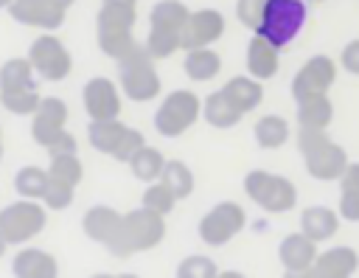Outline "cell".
<instances>
[{
    "mask_svg": "<svg viewBox=\"0 0 359 278\" xmlns=\"http://www.w3.org/2000/svg\"><path fill=\"white\" fill-rule=\"evenodd\" d=\"M188 20H191V8L182 0H157L149 11L146 51L154 59H168L174 51L182 48Z\"/></svg>",
    "mask_w": 359,
    "mask_h": 278,
    "instance_id": "cell-1",
    "label": "cell"
},
{
    "mask_svg": "<svg viewBox=\"0 0 359 278\" xmlns=\"http://www.w3.org/2000/svg\"><path fill=\"white\" fill-rule=\"evenodd\" d=\"M165 239V216L140 205L123 213V227L121 233L107 244V250L115 258H129L135 253L151 250Z\"/></svg>",
    "mask_w": 359,
    "mask_h": 278,
    "instance_id": "cell-2",
    "label": "cell"
},
{
    "mask_svg": "<svg viewBox=\"0 0 359 278\" xmlns=\"http://www.w3.org/2000/svg\"><path fill=\"white\" fill-rule=\"evenodd\" d=\"M135 17H137V6L101 3L98 14H95V39H98L101 53L121 62L123 56H129L137 48V42L132 37Z\"/></svg>",
    "mask_w": 359,
    "mask_h": 278,
    "instance_id": "cell-3",
    "label": "cell"
},
{
    "mask_svg": "<svg viewBox=\"0 0 359 278\" xmlns=\"http://www.w3.org/2000/svg\"><path fill=\"white\" fill-rule=\"evenodd\" d=\"M42 95L36 90V70L28 56H11L0 65V104L14 115H34Z\"/></svg>",
    "mask_w": 359,
    "mask_h": 278,
    "instance_id": "cell-4",
    "label": "cell"
},
{
    "mask_svg": "<svg viewBox=\"0 0 359 278\" xmlns=\"http://www.w3.org/2000/svg\"><path fill=\"white\" fill-rule=\"evenodd\" d=\"M297 149L303 154L306 171L314 180H339L348 168V152L325 135V129H297Z\"/></svg>",
    "mask_w": 359,
    "mask_h": 278,
    "instance_id": "cell-5",
    "label": "cell"
},
{
    "mask_svg": "<svg viewBox=\"0 0 359 278\" xmlns=\"http://www.w3.org/2000/svg\"><path fill=\"white\" fill-rule=\"evenodd\" d=\"M309 8L306 0H269L264 6L261 22L252 34L264 37L266 42H272L278 51H283L306 25Z\"/></svg>",
    "mask_w": 359,
    "mask_h": 278,
    "instance_id": "cell-6",
    "label": "cell"
},
{
    "mask_svg": "<svg viewBox=\"0 0 359 278\" xmlns=\"http://www.w3.org/2000/svg\"><path fill=\"white\" fill-rule=\"evenodd\" d=\"M244 194L266 213H286L297 205L294 183L266 168H252L244 174Z\"/></svg>",
    "mask_w": 359,
    "mask_h": 278,
    "instance_id": "cell-7",
    "label": "cell"
},
{
    "mask_svg": "<svg viewBox=\"0 0 359 278\" xmlns=\"http://www.w3.org/2000/svg\"><path fill=\"white\" fill-rule=\"evenodd\" d=\"M118 84L137 104H146V101L157 98V93H160V73H157L154 56L146 51V45H137L129 56H123L118 62Z\"/></svg>",
    "mask_w": 359,
    "mask_h": 278,
    "instance_id": "cell-8",
    "label": "cell"
},
{
    "mask_svg": "<svg viewBox=\"0 0 359 278\" xmlns=\"http://www.w3.org/2000/svg\"><path fill=\"white\" fill-rule=\"evenodd\" d=\"M87 138H90V146L118 163H129L132 154L137 149L146 146V138L140 129H132L126 124H121L118 118L112 121H90L87 124Z\"/></svg>",
    "mask_w": 359,
    "mask_h": 278,
    "instance_id": "cell-9",
    "label": "cell"
},
{
    "mask_svg": "<svg viewBox=\"0 0 359 278\" xmlns=\"http://www.w3.org/2000/svg\"><path fill=\"white\" fill-rule=\"evenodd\" d=\"M199 115H202V101L196 93L171 90L154 112V129L163 138H180L182 132H188L199 121Z\"/></svg>",
    "mask_w": 359,
    "mask_h": 278,
    "instance_id": "cell-10",
    "label": "cell"
},
{
    "mask_svg": "<svg viewBox=\"0 0 359 278\" xmlns=\"http://www.w3.org/2000/svg\"><path fill=\"white\" fill-rule=\"evenodd\" d=\"M48 208L36 199H22L0 208V233L8 244H25L45 230Z\"/></svg>",
    "mask_w": 359,
    "mask_h": 278,
    "instance_id": "cell-11",
    "label": "cell"
},
{
    "mask_svg": "<svg viewBox=\"0 0 359 278\" xmlns=\"http://www.w3.org/2000/svg\"><path fill=\"white\" fill-rule=\"evenodd\" d=\"M247 225V213L238 202L233 199H224V202H216L202 219H199V239L208 244V247H224L227 241H233Z\"/></svg>",
    "mask_w": 359,
    "mask_h": 278,
    "instance_id": "cell-12",
    "label": "cell"
},
{
    "mask_svg": "<svg viewBox=\"0 0 359 278\" xmlns=\"http://www.w3.org/2000/svg\"><path fill=\"white\" fill-rule=\"evenodd\" d=\"M28 62L34 65L36 76L45 79V81H62V79H67L70 70H73V56H70L67 45H65L56 34H50V31L39 34V37L31 42V48H28Z\"/></svg>",
    "mask_w": 359,
    "mask_h": 278,
    "instance_id": "cell-13",
    "label": "cell"
},
{
    "mask_svg": "<svg viewBox=\"0 0 359 278\" xmlns=\"http://www.w3.org/2000/svg\"><path fill=\"white\" fill-rule=\"evenodd\" d=\"M67 132V104L59 95H42L36 112L31 115V138L36 146L50 149Z\"/></svg>",
    "mask_w": 359,
    "mask_h": 278,
    "instance_id": "cell-14",
    "label": "cell"
},
{
    "mask_svg": "<svg viewBox=\"0 0 359 278\" xmlns=\"http://www.w3.org/2000/svg\"><path fill=\"white\" fill-rule=\"evenodd\" d=\"M337 70H339V65L325 53H317V56L306 59L303 67L292 79V98L300 101L306 95L328 93V87L337 81Z\"/></svg>",
    "mask_w": 359,
    "mask_h": 278,
    "instance_id": "cell-15",
    "label": "cell"
},
{
    "mask_svg": "<svg viewBox=\"0 0 359 278\" xmlns=\"http://www.w3.org/2000/svg\"><path fill=\"white\" fill-rule=\"evenodd\" d=\"M84 112L90 121H112L121 115V93L107 76H95L81 90Z\"/></svg>",
    "mask_w": 359,
    "mask_h": 278,
    "instance_id": "cell-16",
    "label": "cell"
},
{
    "mask_svg": "<svg viewBox=\"0 0 359 278\" xmlns=\"http://www.w3.org/2000/svg\"><path fill=\"white\" fill-rule=\"evenodd\" d=\"M8 14L31 28H42V31H56L65 22V8L56 6L53 0H11Z\"/></svg>",
    "mask_w": 359,
    "mask_h": 278,
    "instance_id": "cell-17",
    "label": "cell"
},
{
    "mask_svg": "<svg viewBox=\"0 0 359 278\" xmlns=\"http://www.w3.org/2000/svg\"><path fill=\"white\" fill-rule=\"evenodd\" d=\"M222 34H224V14L216 8H196V11H191V20L185 25L182 51L208 48L216 39H222Z\"/></svg>",
    "mask_w": 359,
    "mask_h": 278,
    "instance_id": "cell-18",
    "label": "cell"
},
{
    "mask_svg": "<svg viewBox=\"0 0 359 278\" xmlns=\"http://www.w3.org/2000/svg\"><path fill=\"white\" fill-rule=\"evenodd\" d=\"M123 227V213L109 208V205H93L84 211L81 216V230L90 241H98V244H109Z\"/></svg>",
    "mask_w": 359,
    "mask_h": 278,
    "instance_id": "cell-19",
    "label": "cell"
},
{
    "mask_svg": "<svg viewBox=\"0 0 359 278\" xmlns=\"http://www.w3.org/2000/svg\"><path fill=\"white\" fill-rule=\"evenodd\" d=\"M14 278H59V261L53 253L39 247H20L11 258Z\"/></svg>",
    "mask_w": 359,
    "mask_h": 278,
    "instance_id": "cell-20",
    "label": "cell"
},
{
    "mask_svg": "<svg viewBox=\"0 0 359 278\" xmlns=\"http://www.w3.org/2000/svg\"><path fill=\"white\" fill-rule=\"evenodd\" d=\"M356 270H359V253L348 244L328 247L314 261V275L317 278H353Z\"/></svg>",
    "mask_w": 359,
    "mask_h": 278,
    "instance_id": "cell-21",
    "label": "cell"
},
{
    "mask_svg": "<svg viewBox=\"0 0 359 278\" xmlns=\"http://www.w3.org/2000/svg\"><path fill=\"white\" fill-rule=\"evenodd\" d=\"M320 250H317V241L309 239L306 233H289L280 239L278 244V258L283 264V270H309L314 267Z\"/></svg>",
    "mask_w": 359,
    "mask_h": 278,
    "instance_id": "cell-22",
    "label": "cell"
},
{
    "mask_svg": "<svg viewBox=\"0 0 359 278\" xmlns=\"http://www.w3.org/2000/svg\"><path fill=\"white\" fill-rule=\"evenodd\" d=\"M339 222H342L339 211H334L328 205H309L300 213V233H306L309 239H314L320 244V241H328L337 236Z\"/></svg>",
    "mask_w": 359,
    "mask_h": 278,
    "instance_id": "cell-23",
    "label": "cell"
},
{
    "mask_svg": "<svg viewBox=\"0 0 359 278\" xmlns=\"http://www.w3.org/2000/svg\"><path fill=\"white\" fill-rule=\"evenodd\" d=\"M278 67H280V51L264 37L252 34V39L247 42V73L258 81H266L278 73Z\"/></svg>",
    "mask_w": 359,
    "mask_h": 278,
    "instance_id": "cell-24",
    "label": "cell"
},
{
    "mask_svg": "<svg viewBox=\"0 0 359 278\" xmlns=\"http://www.w3.org/2000/svg\"><path fill=\"white\" fill-rule=\"evenodd\" d=\"M297 104V126L300 129H328L334 121V104L328 98V93H317V95H306Z\"/></svg>",
    "mask_w": 359,
    "mask_h": 278,
    "instance_id": "cell-25",
    "label": "cell"
},
{
    "mask_svg": "<svg viewBox=\"0 0 359 278\" xmlns=\"http://www.w3.org/2000/svg\"><path fill=\"white\" fill-rule=\"evenodd\" d=\"M202 118L213 129H233L244 118V112L224 95V90H216V93L205 95V101H202Z\"/></svg>",
    "mask_w": 359,
    "mask_h": 278,
    "instance_id": "cell-26",
    "label": "cell"
},
{
    "mask_svg": "<svg viewBox=\"0 0 359 278\" xmlns=\"http://www.w3.org/2000/svg\"><path fill=\"white\" fill-rule=\"evenodd\" d=\"M222 90H224V95H227L244 115L252 112V110L264 101V87H261V81L252 79L250 73H247V76H233V79H227Z\"/></svg>",
    "mask_w": 359,
    "mask_h": 278,
    "instance_id": "cell-27",
    "label": "cell"
},
{
    "mask_svg": "<svg viewBox=\"0 0 359 278\" xmlns=\"http://www.w3.org/2000/svg\"><path fill=\"white\" fill-rule=\"evenodd\" d=\"M182 67L191 81H210L222 70V56L213 48H191V51H185Z\"/></svg>",
    "mask_w": 359,
    "mask_h": 278,
    "instance_id": "cell-28",
    "label": "cell"
},
{
    "mask_svg": "<svg viewBox=\"0 0 359 278\" xmlns=\"http://www.w3.org/2000/svg\"><path fill=\"white\" fill-rule=\"evenodd\" d=\"M252 138L261 149H280L289 138H292V129H289V121L283 115H261L252 126Z\"/></svg>",
    "mask_w": 359,
    "mask_h": 278,
    "instance_id": "cell-29",
    "label": "cell"
},
{
    "mask_svg": "<svg viewBox=\"0 0 359 278\" xmlns=\"http://www.w3.org/2000/svg\"><path fill=\"white\" fill-rule=\"evenodd\" d=\"M129 166V171H132V177L135 180H140V183H154V180H160L163 177V168H165V157H163V152L160 149H154V146H143V149H137L135 154H132V160L126 163Z\"/></svg>",
    "mask_w": 359,
    "mask_h": 278,
    "instance_id": "cell-30",
    "label": "cell"
},
{
    "mask_svg": "<svg viewBox=\"0 0 359 278\" xmlns=\"http://www.w3.org/2000/svg\"><path fill=\"white\" fill-rule=\"evenodd\" d=\"M48 185H50V174H48V168H39V166H22V168L14 174V191H17L22 199H36V202H42Z\"/></svg>",
    "mask_w": 359,
    "mask_h": 278,
    "instance_id": "cell-31",
    "label": "cell"
},
{
    "mask_svg": "<svg viewBox=\"0 0 359 278\" xmlns=\"http://www.w3.org/2000/svg\"><path fill=\"white\" fill-rule=\"evenodd\" d=\"M48 174H50V180L76 188L81 183V177H84V166H81V160L76 154H50Z\"/></svg>",
    "mask_w": 359,
    "mask_h": 278,
    "instance_id": "cell-32",
    "label": "cell"
},
{
    "mask_svg": "<svg viewBox=\"0 0 359 278\" xmlns=\"http://www.w3.org/2000/svg\"><path fill=\"white\" fill-rule=\"evenodd\" d=\"M160 180L177 194V199H185V197L194 194V171L182 160H165V168H163Z\"/></svg>",
    "mask_w": 359,
    "mask_h": 278,
    "instance_id": "cell-33",
    "label": "cell"
},
{
    "mask_svg": "<svg viewBox=\"0 0 359 278\" xmlns=\"http://www.w3.org/2000/svg\"><path fill=\"white\" fill-rule=\"evenodd\" d=\"M177 202H180L177 194H174L163 180L149 183L146 191H143V197H140V205H146V208H151V211H157V213H163V216L171 213Z\"/></svg>",
    "mask_w": 359,
    "mask_h": 278,
    "instance_id": "cell-34",
    "label": "cell"
},
{
    "mask_svg": "<svg viewBox=\"0 0 359 278\" xmlns=\"http://www.w3.org/2000/svg\"><path fill=\"white\" fill-rule=\"evenodd\" d=\"M219 264L210 258V256H202V253H194V256H185L180 264H177V278H219Z\"/></svg>",
    "mask_w": 359,
    "mask_h": 278,
    "instance_id": "cell-35",
    "label": "cell"
},
{
    "mask_svg": "<svg viewBox=\"0 0 359 278\" xmlns=\"http://www.w3.org/2000/svg\"><path fill=\"white\" fill-rule=\"evenodd\" d=\"M73 191H76V188L50 180V185H48V191H45V197H42V205H45L48 211H65V208L73 205Z\"/></svg>",
    "mask_w": 359,
    "mask_h": 278,
    "instance_id": "cell-36",
    "label": "cell"
},
{
    "mask_svg": "<svg viewBox=\"0 0 359 278\" xmlns=\"http://www.w3.org/2000/svg\"><path fill=\"white\" fill-rule=\"evenodd\" d=\"M269 0H236V17L244 28L255 31L258 22H261V14H264V6Z\"/></svg>",
    "mask_w": 359,
    "mask_h": 278,
    "instance_id": "cell-37",
    "label": "cell"
},
{
    "mask_svg": "<svg viewBox=\"0 0 359 278\" xmlns=\"http://www.w3.org/2000/svg\"><path fill=\"white\" fill-rule=\"evenodd\" d=\"M339 67L348 70L351 76H359V37L351 39V42L342 48V53H339Z\"/></svg>",
    "mask_w": 359,
    "mask_h": 278,
    "instance_id": "cell-38",
    "label": "cell"
},
{
    "mask_svg": "<svg viewBox=\"0 0 359 278\" xmlns=\"http://www.w3.org/2000/svg\"><path fill=\"white\" fill-rule=\"evenodd\" d=\"M339 216L345 222H359V194H339Z\"/></svg>",
    "mask_w": 359,
    "mask_h": 278,
    "instance_id": "cell-39",
    "label": "cell"
},
{
    "mask_svg": "<svg viewBox=\"0 0 359 278\" xmlns=\"http://www.w3.org/2000/svg\"><path fill=\"white\" fill-rule=\"evenodd\" d=\"M337 183H339V194H359V163H348V168Z\"/></svg>",
    "mask_w": 359,
    "mask_h": 278,
    "instance_id": "cell-40",
    "label": "cell"
},
{
    "mask_svg": "<svg viewBox=\"0 0 359 278\" xmlns=\"http://www.w3.org/2000/svg\"><path fill=\"white\" fill-rule=\"evenodd\" d=\"M283 278H317V275H314V267H309V270H286Z\"/></svg>",
    "mask_w": 359,
    "mask_h": 278,
    "instance_id": "cell-41",
    "label": "cell"
},
{
    "mask_svg": "<svg viewBox=\"0 0 359 278\" xmlns=\"http://www.w3.org/2000/svg\"><path fill=\"white\" fill-rule=\"evenodd\" d=\"M219 278H247L244 272H238V270H222L219 272Z\"/></svg>",
    "mask_w": 359,
    "mask_h": 278,
    "instance_id": "cell-42",
    "label": "cell"
},
{
    "mask_svg": "<svg viewBox=\"0 0 359 278\" xmlns=\"http://www.w3.org/2000/svg\"><path fill=\"white\" fill-rule=\"evenodd\" d=\"M53 3H56V6H62V8H65V11H67V8H70V6H73V3H76V0H53Z\"/></svg>",
    "mask_w": 359,
    "mask_h": 278,
    "instance_id": "cell-43",
    "label": "cell"
},
{
    "mask_svg": "<svg viewBox=\"0 0 359 278\" xmlns=\"http://www.w3.org/2000/svg\"><path fill=\"white\" fill-rule=\"evenodd\" d=\"M6 247H8V241H6V239H3V233H0V256L6 253Z\"/></svg>",
    "mask_w": 359,
    "mask_h": 278,
    "instance_id": "cell-44",
    "label": "cell"
},
{
    "mask_svg": "<svg viewBox=\"0 0 359 278\" xmlns=\"http://www.w3.org/2000/svg\"><path fill=\"white\" fill-rule=\"evenodd\" d=\"M118 278H140V275H135V272H121Z\"/></svg>",
    "mask_w": 359,
    "mask_h": 278,
    "instance_id": "cell-45",
    "label": "cell"
},
{
    "mask_svg": "<svg viewBox=\"0 0 359 278\" xmlns=\"http://www.w3.org/2000/svg\"><path fill=\"white\" fill-rule=\"evenodd\" d=\"M90 278H118V275H107V272H98V275H90Z\"/></svg>",
    "mask_w": 359,
    "mask_h": 278,
    "instance_id": "cell-46",
    "label": "cell"
},
{
    "mask_svg": "<svg viewBox=\"0 0 359 278\" xmlns=\"http://www.w3.org/2000/svg\"><path fill=\"white\" fill-rule=\"evenodd\" d=\"M11 6V0H0V8H8Z\"/></svg>",
    "mask_w": 359,
    "mask_h": 278,
    "instance_id": "cell-47",
    "label": "cell"
},
{
    "mask_svg": "<svg viewBox=\"0 0 359 278\" xmlns=\"http://www.w3.org/2000/svg\"><path fill=\"white\" fill-rule=\"evenodd\" d=\"M0 160H3V129H0Z\"/></svg>",
    "mask_w": 359,
    "mask_h": 278,
    "instance_id": "cell-48",
    "label": "cell"
},
{
    "mask_svg": "<svg viewBox=\"0 0 359 278\" xmlns=\"http://www.w3.org/2000/svg\"><path fill=\"white\" fill-rule=\"evenodd\" d=\"M311 3H323V0H311Z\"/></svg>",
    "mask_w": 359,
    "mask_h": 278,
    "instance_id": "cell-49",
    "label": "cell"
}]
</instances>
